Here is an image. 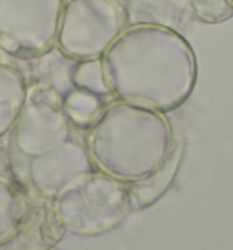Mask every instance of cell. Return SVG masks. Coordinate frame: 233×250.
Segmentation results:
<instances>
[{
    "label": "cell",
    "mask_w": 233,
    "mask_h": 250,
    "mask_svg": "<svg viewBox=\"0 0 233 250\" xmlns=\"http://www.w3.org/2000/svg\"><path fill=\"white\" fill-rule=\"evenodd\" d=\"M193 15L204 24H220L233 17L230 0H190Z\"/></svg>",
    "instance_id": "cell-13"
},
{
    "label": "cell",
    "mask_w": 233,
    "mask_h": 250,
    "mask_svg": "<svg viewBox=\"0 0 233 250\" xmlns=\"http://www.w3.org/2000/svg\"><path fill=\"white\" fill-rule=\"evenodd\" d=\"M100 97L82 90L69 91L64 97V110L71 119L73 125L86 126L91 125L95 117L100 113Z\"/></svg>",
    "instance_id": "cell-12"
},
{
    "label": "cell",
    "mask_w": 233,
    "mask_h": 250,
    "mask_svg": "<svg viewBox=\"0 0 233 250\" xmlns=\"http://www.w3.org/2000/svg\"><path fill=\"white\" fill-rule=\"evenodd\" d=\"M71 83L75 86V90L88 91L97 97L111 95L104 77L102 59L77 61V64L71 68Z\"/></svg>",
    "instance_id": "cell-11"
},
{
    "label": "cell",
    "mask_w": 233,
    "mask_h": 250,
    "mask_svg": "<svg viewBox=\"0 0 233 250\" xmlns=\"http://www.w3.org/2000/svg\"><path fill=\"white\" fill-rule=\"evenodd\" d=\"M102 70L116 101L172 111L186 103L197 81L192 44L162 24H135L102 55Z\"/></svg>",
    "instance_id": "cell-1"
},
{
    "label": "cell",
    "mask_w": 233,
    "mask_h": 250,
    "mask_svg": "<svg viewBox=\"0 0 233 250\" xmlns=\"http://www.w3.org/2000/svg\"><path fill=\"white\" fill-rule=\"evenodd\" d=\"M64 0H0V49L19 59L46 55L57 44Z\"/></svg>",
    "instance_id": "cell-5"
},
{
    "label": "cell",
    "mask_w": 233,
    "mask_h": 250,
    "mask_svg": "<svg viewBox=\"0 0 233 250\" xmlns=\"http://www.w3.org/2000/svg\"><path fill=\"white\" fill-rule=\"evenodd\" d=\"M124 24V7L111 0H69L62 7L57 46L73 61L102 59Z\"/></svg>",
    "instance_id": "cell-4"
},
{
    "label": "cell",
    "mask_w": 233,
    "mask_h": 250,
    "mask_svg": "<svg viewBox=\"0 0 233 250\" xmlns=\"http://www.w3.org/2000/svg\"><path fill=\"white\" fill-rule=\"evenodd\" d=\"M95 165L86 145L69 137L60 145L28 159V181L42 197L55 199L75 181L93 172Z\"/></svg>",
    "instance_id": "cell-7"
},
{
    "label": "cell",
    "mask_w": 233,
    "mask_h": 250,
    "mask_svg": "<svg viewBox=\"0 0 233 250\" xmlns=\"http://www.w3.org/2000/svg\"><path fill=\"white\" fill-rule=\"evenodd\" d=\"M28 205L11 181L0 175V245L11 241L24 225Z\"/></svg>",
    "instance_id": "cell-10"
},
{
    "label": "cell",
    "mask_w": 233,
    "mask_h": 250,
    "mask_svg": "<svg viewBox=\"0 0 233 250\" xmlns=\"http://www.w3.org/2000/svg\"><path fill=\"white\" fill-rule=\"evenodd\" d=\"M71 125L64 99L49 86H37L28 90L24 108L11 128V145L20 155L31 159L73 137Z\"/></svg>",
    "instance_id": "cell-6"
},
{
    "label": "cell",
    "mask_w": 233,
    "mask_h": 250,
    "mask_svg": "<svg viewBox=\"0 0 233 250\" xmlns=\"http://www.w3.org/2000/svg\"><path fill=\"white\" fill-rule=\"evenodd\" d=\"M111 2H115V4H118V6H126V2H128V0H111Z\"/></svg>",
    "instance_id": "cell-14"
},
{
    "label": "cell",
    "mask_w": 233,
    "mask_h": 250,
    "mask_svg": "<svg viewBox=\"0 0 233 250\" xmlns=\"http://www.w3.org/2000/svg\"><path fill=\"white\" fill-rule=\"evenodd\" d=\"M84 145L98 172L130 185L162 167L175 139L162 111L116 101L89 125Z\"/></svg>",
    "instance_id": "cell-2"
},
{
    "label": "cell",
    "mask_w": 233,
    "mask_h": 250,
    "mask_svg": "<svg viewBox=\"0 0 233 250\" xmlns=\"http://www.w3.org/2000/svg\"><path fill=\"white\" fill-rule=\"evenodd\" d=\"M230 4H232V6H233V0H230Z\"/></svg>",
    "instance_id": "cell-15"
},
{
    "label": "cell",
    "mask_w": 233,
    "mask_h": 250,
    "mask_svg": "<svg viewBox=\"0 0 233 250\" xmlns=\"http://www.w3.org/2000/svg\"><path fill=\"white\" fill-rule=\"evenodd\" d=\"M126 183L102 172H89L55 197V215L64 230L77 236L110 232L130 214Z\"/></svg>",
    "instance_id": "cell-3"
},
{
    "label": "cell",
    "mask_w": 233,
    "mask_h": 250,
    "mask_svg": "<svg viewBox=\"0 0 233 250\" xmlns=\"http://www.w3.org/2000/svg\"><path fill=\"white\" fill-rule=\"evenodd\" d=\"M182 150H184V145L175 143L172 153L162 163V167L157 168L153 174H150L144 179L130 183L128 190H130L131 208L140 210L146 208V207H151L170 188V185H172L175 175H177L178 165H180V159H182Z\"/></svg>",
    "instance_id": "cell-8"
},
{
    "label": "cell",
    "mask_w": 233,
    "mask_h": 250,
    "mask_svg": "<svg viewBox=\"0 0 233 250\" xmlns=\"http://www.w3.org/2000/svg\"><path fill=\"white\" fill-rule=\"evenodd\" d=\"M28 97V84L19 68L0 62V137L11 132Z\"/></svg>",
    "instance_id": "cell-9"
}]
</instances>
